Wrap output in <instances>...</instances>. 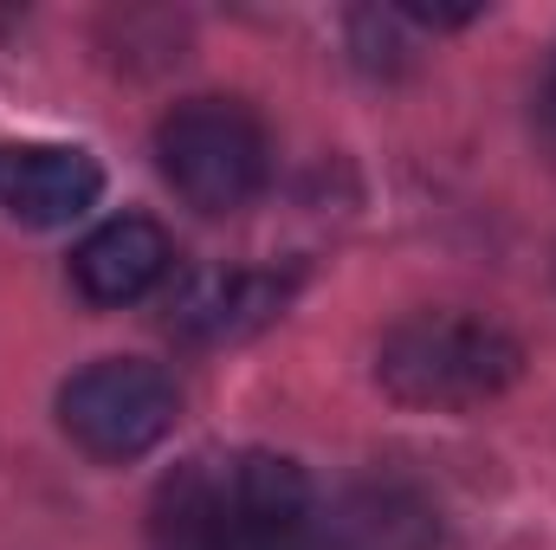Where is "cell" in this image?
Masks as SVG:
<instances>
[{
    "instance_id": "6da1fadb",
    "label": "cell",
    "mask_w": 556,
    "mask_h": 550,
    "mask_svg": "<svg viewBox=\"0 0 556 550\" xmlns=\"http://www.w3.org/2000/svg\"><path fill=\"white\" fill-rule=\"evenodd\" d=\"M149 550H317L311 479L266 447L194 453L149 499Z\"/></svg>"
},
{
    "instance_id": "7a4b0ae2",
    "label": "cell",
    "mask_w": 556,
    "mask_h": 550,
    "mask_svg": "<svg viewBox=\"0 0 556 550\" xmlns=\"http://www.w3.org/2000/svg\"><path fill=\"white\" fill-rule=\"evenodd\" d=\"M518 370V337L472 311H415L376 350V383L408 409H479L505 396Z\"/></svg>"
},
{
    "instance_id": "3957f363",
    "label": "cell",
    "mask_w": 556,
    "mask_h": 550,
    "mask_svg": "<svg viewBox=\"0 0 556 550\" xmlns=\"http://www.w3.org/2000/svg\"><path fill=\"white\" fill-rule=\"evenodd\" d=\"M155 168L194 214H240L273 168L266 124L240 98H181L155 124Z\"/></svg>"
},
{
    "instance_id": "277c9868",
    "label": "cell",
    "mask_w": 556,
    "mask_h": 550,
    "mask_svg": "<svg viewBox=\"0 0 556 550\" xmlns=\"http://www.w3.org/2000/svg\"><path fill=\"white\" fill-rule=\"evenodd\" d=\"M181 414V389L162 363L142 357H98L59 389V427L78 453L124 466L142 460Z\"/></svg>"
},
{
    "instance_id": "5b68a950",
    "label": "cell",
    "mask_w": 556,
    "mask_h": 550,
    "mask_svg": "<svg viewBox=\"0 0 556 550\" xmlns=\"http://www.w3.org/2000/svg\"><path fill=\"white\" fill-rule=\"evenodd\" d=\"M98 195H104V168L91 149H72V142H7L0 149V208L7 221L33 234L85 221Z\"/></svg>"
},
{
    "instance_id": "8992f818",
    "label": "cell",
    "mask_w": 556,
    "mask_h": 550,
    "mask_svg": "<svg viewBox=\"0 0 556 550\" xmlns=\"http://www.w3.org/2000/svg\"><path fill=\"white\" fill-rule=\"evenodd\" d=\"M317 550H440V512L408 479H356L317 512Z\"/></svg>"
},
{
    "instance_id": "52a82bcc",
    "label": "cell",
    "mask_w": 556,
    "mask_h": 550,
    "mask_svg": "<svg viewBox=\"0 0 556 550\" xmlns=\"http://www.w3.org/2000/svg\"><path fill=\"white\" fill-rule=\"evenodd\" d=\"M168 266H175L168 234H162L149 214H117V221H104V227H91V234L78 240V253H72V285H78L85 304L124 311V304L149 298V291L168 278Z\"/></svg>"
},
{
    "instance_id": "ba28073f",
    "label": "cell",
    "mask_w": 556,
    "mask_h": 550,
    "mask_svg": "<svg viewBox=\"0 0 556 550\" xmlns=\"http://www.w3.org/2000/svg\"><path fill=\"white\" fill-rule=\"evenodd\" d=\"M285 304V278L266 273H227V278H194L175 304V324L201 343H233L260 324H273Z\"/></svg>"
}]
</instances>
